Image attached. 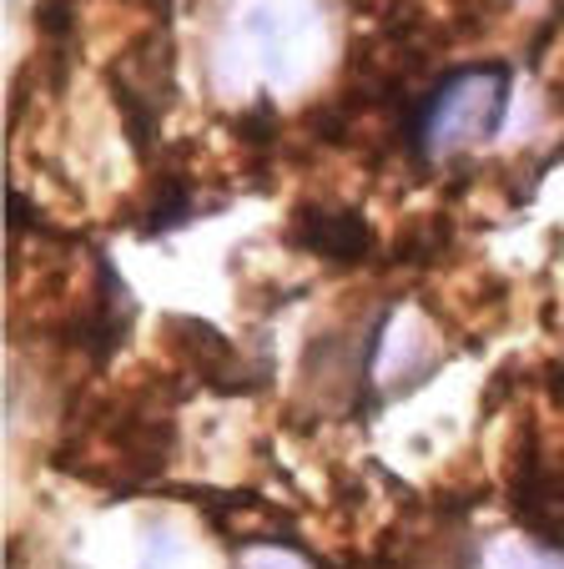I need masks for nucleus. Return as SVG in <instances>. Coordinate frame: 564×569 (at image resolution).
<instances>
[{"label": "nucleus", "instance_id": "2", "mask_svg": "<svg viewBox=\"0 0 564 569\" xmlns=\"http://www.w3.org/2000/svg\"><path fill=\"white\" fill-rule=\"evenodd\" d=\"M293 237H298L308 252L333 262H358L368 252L373 232L358 212H343V207H298V222H293Z\"/></svg>", "mask_w": 564, "mask_h": 569}, {"label": "nucleus", "instance_id": "1", "mask_svg": "<svg viewBox=\"0 0 564 569\" xmlns=\"http://www.w3.org/2000/svg\"><path fill=\"white\" fill-rule=\"evenodd\" d=\"M504 87L509 76L504 66H479V71H464L454 76L444 91L424 107V137L434 141H468V137H484V131L499 127V107H504Z\"/></svg>", "mask_w": 564, "mask_h": 569}, {"label": "nucleus", "instance_id": "3", "mask_svg": "<svg viewBox=\"0 0 564 569\" xmlns=\"http://www.w3.org/2000/svg\"><path fill=\"white\" fill-rule=\"evenodd\" d=\"M550 388H554V398H564V368H554L550 373Z\"/></svg>", "mask_w": 564, "mask_h": 569}]
</instances>
